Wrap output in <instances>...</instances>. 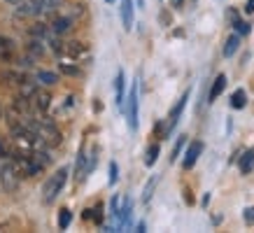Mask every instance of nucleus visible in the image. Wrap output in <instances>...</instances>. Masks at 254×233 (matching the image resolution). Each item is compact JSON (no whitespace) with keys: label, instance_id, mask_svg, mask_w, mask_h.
I'll return each instance as SVG.
<instances>
[{"label":"nucleus","instance_id":"23","mask_svg":"<svg viewBox=\"0 0 254 233\" xmlns=\"http://www.w3.org/2000/svg\"><path fill=\"white\" fill-rule=\"evenodd\" d=\"M28 54H31V58H40V56L45 54V47H42V40H33L31 45H28Z\"/></svg>","mask_w":254,"mask_h":233},{"label":"nucleus","instance_id":"35","mask_svg":"<svg viewBox=\"0 0 254 233\" xmlns=\"http://www.w3.org/2000/svg\"><path fill=\"white\" fill-rule=\"evenodd\" d=\"M7 2H12V5H19V2H21V0H7Z\"/></svg>","mask_w":254,"mask_h":233},{"label":"nucleus","instance_id":"6","mask_svg":"<svg viewBox=\"0 0 254 233\" xmlns=\"http://www.w3.org/2000/svg\"><path fill=\"white\" fill-rule=\"evenodd\" d=\"M187 101H189V91H185V93H182V98L177 101V105H175V108H173V112H170V116H168V124H166V128H168V135H170V131L175 128V124H177V121H180V115H182V110H185Z\"/></svg>","mask_w":254,"mask_h":233},{"label":"nucleus","instance_id":"8","mask_svg":"<svg viewBox=\"0 0 254 233\" xmlns=\"http://www.w3.org/2000/svg\"><path fill=\"white\" fill-rule=\"evenodd\" d=\"M63 54H68L79 61V58H89V49L82 42H68V45H63Z\"/></svg>","mask_w":254,"mask_h":233},{"label":"nucleus","instance_id":"13","mask_svg":"<svg viewBox=\"0 0 254 233\" xmlns=\"http://www.w3.org/2000/svg\"><path fill=\"white\" fill-rule=\"evenodd\" d=\"M122 21L126 31L133 28V0H122Z\"/></svg>","mask_w":254,"mask_h":233},{"label":"nucleus","instance_id":"30","mask_svg":"<svg viewBox=\"0 0 254 233\" xmlns=\"http://www.w3.org/2000/svg\"><path fill=\"white\" fill-rule=\"evenodd\" d=\"M236 31L238 33H243V35H247V33H250V23H245V21H238V19H236Z\"/></svg>","mask_w":254,"mask_h":233},{"label":"nucleus","instance_id":"12","mask_svg":"<svg viewBox=\"0 0 254 233\" xmlns=\"http://www.w3.org/2000/svg\"><path fill=\"white\" fill-rule=\"evenodd\" d=\"M0 77L7 79V84H19V86H21L23 82H28L26 72H21V70H2V72H0Z\"/></svg>","mask_w":254,"mask_h":233},{"label":"nucleus","instance_id":"27","mask_svg":"<svg viewBox=\"0 0 254 233\" xmlns=\"http://www.w3.org/2000/svg\"><path fill=\"white\" fill-rule=\"evenodd\" d=\"M61 72H65V75H70V77H77L82 70L77 68V65H70V63H61Z\"/></svg>","mask_w":254,"mask_h":233},{"label":"nucleus","instance_id":"31","mask_svg":"<svg viewBox=\"0 0 254 233\" xmlns=\"http://www.w3.org/2000/svg\"><path fill=\"white\" fill-rule=\"evenodd\" d=\"M185 142H187V138H185V135H182V138H177L175 147H173V156H170V159H175V156L180 154V149H182V145H185Z\"/></svg>","mask_w":254,"mask_h":233},{"label":"nucleus","instance_id":"2","mask_svg":"<svg viewBox=\"0 0 254 233\" xmlns=\"http://www.w3.org/2000/svg\"><path fill=\"white\" fill-rule=\"evenodd\" d=\"M65 182H68V168H59V171L45 182V186H42V198H45V203H54V198L61 194V189L65 186Z\"/></svg>","mask_w":254,"mask_h":233},{"label":"nucleus","instance_id":"26","mask_svg":"<svg viewBox=\"0 0 254 233\" xmlns=\"http://www.w3.org/2000/svg\"><path fill=\"white\" fill-rule=\"evenodd\" d=\"M156 182H159V177H152L149 182H147V186H145V191H142V201L145 203H149V198H152V191H154V186H156Z\"/></svg>","mask_w":254,"mask_h":233},{"label":"nucleus","instance_id":"9","mask_svg":"<svg viewBox=\"0 0 254 233\" xmlns=\"http://www.w3.org/2000/svg\"><path fill=\"white\" fill-rule=\"evenodd\" d=\"M14 52H16L14 40L5 38V35H0V61H2V63L12 61V58H14Z\"/></svg>","mask_w":254,"mask_h":233},{"label":"nucleus","instance_id":"24","mask_svg":"<svg viewBox=\"0 0 254 233\" xmlns=\"http://www.w3.org/2000/svg\"><path fill=\"white\" fill-rule=\"evenodd\" d=\"M156 159H159V145H152L145 154V166H154Z\"/></svg>","mask_w":254,"mask_h":233},{"label":"nucleus","instance_id":"20","mask_svg":"<svg viewBox=\"0 0 254 233\" xmlns=\"http://www.w3.org/2000/svg\"><path fill=\"white\" fill-rule=\"evenodd\" d=\"M61 7V0H40V14H52Z\"/></svg>","mask_w":254,"mask_h":233},{"label":"nucleus","instance_id":"17","mask_svg":"<svg viewBox=\"0 0 254 233\" xmlns=\"http://www.w3.org/2000/svg\"><path fill=\"white\" fill-rule=\"evenodd\" d=\"M124 70H119L117 72V77H115V91H117V105L119 108H124Z\"/></svg>","mask_w":254,"mask_h":233},{"label":"nucleus","instance_id":"1","mask_svg":"<svg viewBox=\"0 0 254 233\" xmlns=\"http://www.w3.org/2000/svg\"><path fill=\"white\" fill-rule=\"evenodd\" d=\"M28 126L38 133L40 140H42V145H47V147H56V145L61 142V133H59V128H56V124L52 119H47V116L33 119V121H28Z\"/></svg>","mask_w":254,"mask_h":233},{"label":"nucleus","instance_id":"34","mask_svg":"<svg viewBox=\"0 0 254 233\" xmlns=\"http://www.w3.org/2000/svg\"><path fill=\"white\" fill-rule=\"evenodd\" d=\"M182 2L185 0H173V7H182Z\"/></svg>","mask_w":254,"mask_h":233},{"label":"nucleus","instance_id":"3","mask_svg":"<svg viewBox=\"0 0 254 233\" xmlns=\"http://www.w3.org/2000/svg\"><path fill=\"white\" fill-rule=\"evenodd\" d=\"M19 179H21V175H19V171H16L14 161H5L2 166H0V184H2V189L16 191Z\"/></svg>","mask_w":254,"mask_h":233},{"label":"nucleus","instance_id":"11","mask_svg":"<svg viewBox=\"0 0 254 233\" xmlns=\"http://www.w3.org/2000/svg\"><path fill=\"white\" fill-rule=\"evenodd\" d=\"M224 89H226V75H217L215 82H212V86H210V93H208L210 103L217 101V98L224 93Z\"/></svg>","mask_w":254,"mask_h":233},{"label":"nucleus","instance_id":"19","mask_svg":"<svg viewBox=\"0 0 254 233\" xmlns=\"http://www.w3.org/2000/svg\"><path fill=\"white\" fill-rule=\"evenodd\" d=\"M238 47H240V38L238 35H231V38L226 40V45H224V56H226V58L233 56L236 52H238Z\"/></svg>","mask_w":254,"mask_h":233},{"label":"nucleus","instance_id":"22","mask_svg":"<svg viewBox=\"0 0 254 233\" xmlns=\"http://www.w3.org/2000/svg\"><path fill=\"white\" fill-rule=\"evenodd\" d=\"M35 79H38V82H42V84H47V86H52V84H56V82H59V77H56L54 72H49V70H40L38 75H35Z\"/></svg>","mask_w":254,"mask_h":233},{"label":"nucleus","instance_id":"25","mask_svg":"<svg viewBox=\"0 0 254 233\" xmlns=\"http://www.w3.org/2000/svg\"><path fill=\"white\" fill-rule=\"evenodd\" d=\"M70 222H72V212L63 208L61 212H59V226H61V229H68Z\"/></svg>","mask_w":254,"mask_h":233},{"label":"nucleus","instance_id":"5","mask_svg":"<svg viewBox=\"0 0 254 233\" xmlns=\"http://www.w3.org/2000/svg\"><path fill=\"white\" fill-rule=\"evenodd\" d=\"M200 154H203V142H200V140H193L191 145L187 147V154H185V159H182V168H185V171L193 168Z\"/></svg>","mask_w":254,"mask_h":233},{"label":"nucleus","instance_id":"15","mask_svg":"<svg viewBox=\"0 0 254 233\" xmlns=\"http://www.w3.org/2000/svg\"><path fill=\"white\" fill-rule=\"evenodd\" d=\"M31 108H33L31 98H26V96H21V93H19V96L14 98V110H16V112H21L23 116L31 115Z\"/></svg>","mask_w":254,"mask_h":233},{"label":"nucleus","instance_id":"10","mask_svg":"<svg viewBox=\"0 0 254 233\" xmlns=\"http://www.w3.org/2000/svg\"><path fill=\"white\" fill-rule=\"evenodd\" d=\"M31 101H33V108L38 110V112H47V110H49V105H52V96H49L47 91H40V89H38V93L33 96Z\"/></svg>","mask_w":254,"mask_h":233},{"label":"nucleus","instance_id":"32","mask_svg":"<svg viewBox=\"0 0 254 233\" xmlns=\"http://www.w3.org/2000/svg\"><path fill=\"white\" fill-rule=\"evenodd\" d=\"M245 12H247V14H252V12H254V0H247V5H245Z\"/></svg>","mask_w":254,"mask_h":233},{"label":"nucleus","instance_id":"21","mask_svg":"<svg viewBox=\"0 0 254 233\" xmlns=\"http://www.w3.org/2000/svg\"><path fill=\"white\" fill-rule=\"evenodd\" d=\"M31 159L40 166V171H42V168H47V166L52 163V156L47 154V152H31Z\"/></svg>","mask_w":254,"mask_h":233},{"label":"nucleus","instance_id":"7","mask_svg":"<svg viewBox=\"0 0 254 233\" xmlns=\"http://www.w3.org/2000/svg\"><path fill=\"white\" fill-rule=\"evenodd\" d=\"M40 14V0H21L16 5V16H35Z\"/></svg>","mask_w":254,"mask_h":233},{"label":"nucleus","instance_id":"14","mask_svg":"<svg viewBox=\"0 0 254 233\" xmlns=\"http://www.w3.org/2000/svg\"><path fill=\"white\" fill-rule=\"evenodd\" d=\"M240 173L243 175H247V173H252L254 171V149H247L245 154L240 156Z\"/></svg>","mask_w":254,"mask_h":233},{"label":"nucleus","instance_id":"29","mask_svg":"<svg viewBox=\"0 0 254 233\" xmlns=\"http://www.w3.org/2000/svg\"><path fill=\"white\" fill-rule=\"evenodd\" d=\"M243 219H245V224H254V205H252V208H245Z\"/></svg>","mask_w":254,"mask_h":233},{"label":"nucleus","instance_id":"33","mask_svg":"<svg viewBox=\"0 0 254 233\" xmlns=\"http://www.w3.org/2000/svg\"><path fill=\"white\" fill-rule=\"evenodd\" d=\"M2 156H7V147H5V142L0 140V159H2Z\"/></svg>","mask_w":254,"mask_h":233},{"label":"nucleus","instance_id":"18","mask_svg":"<svg viewBox=\"0 0 254 233\" xmlns=\"http://www.w3.org/2000/svg\"><path fill=\"white\" fill-rule=\"evenodd\" d=\"M247 105V93L245 89H238V91L231 93V108L233 110H243Z\"/></svg>","mask_w":254,"mask_h":233},{"label":"nucleus","instance_id":"28","mask_svg":"<svg viewBox=\"0 0 254 233\" xmlns=\"http://www.w3.org/2000/svg\"><path fill=\"white\" fill-rule=\"evenodd\" d=\"M117 177H119V166L115 161H110V184H115Z\"/></svg>","mask_w":254,"mask_h":233},{"label":"nucleus","instance_id":"36","mask_svg":"<svg viewBox=\"0 0 254 233\" xmlns=\"http://www.w3.org/2000/svg\"><path fill=\"white\" fill-rule=\"evenodd\" d=\"M0 116H2V108H0Z\"/></svg>","mask_w":254,"mask_h":233},{"label":"nucleus","instance_id":"16","mask_svg":"<svg viewBox=\"0 0 254 233\" xmlns=\"http://www.w3.org/2000/svg\"><path fill=\"white\" fill-rule=\"evenodd\" d=\"M70 26H72V19H70V16H59V19L52 23V31H54L56 35H63V33L70 31Z\"/></svg>","mask_w":254,"mask_h":233},{"label":"nucleus","instance_id":"4","mask_svg":"<svg viewBox=\"0 0 254 233\" xmlns=\"http://www.w3.org/2000/svg\"><path fill=\"white\" fill-rule=\"evenodd\" d=\"M128 128L131 131H135L138 128V84L133 82L131 91H128Z\"/></svg>","mask_w":254,"mask_h":233}]
</instances>
